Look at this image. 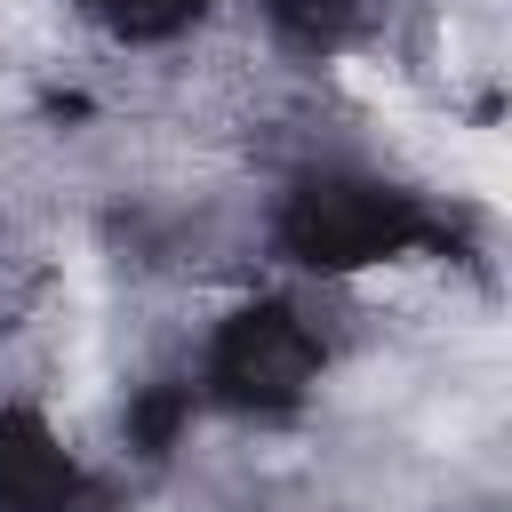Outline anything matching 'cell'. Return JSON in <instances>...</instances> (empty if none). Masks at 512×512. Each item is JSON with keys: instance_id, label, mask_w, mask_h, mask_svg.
<instances>
[{"instance_id": "6da1fadb", "label": "cell", "mask_w": 512, "mask_h": 512, "mask_svg": "<svg viewBox=\"0 0 512 512\" xmlns=\"http://www.w3.org/2000/svg\"><path fill=\"white\" fill-rule=\"evenodd\" d=\"M280 248L304 264V272H360V264H384V256H408L432 224L408 192L376 184V176H344V168H320V176H296L288 200H280Z\"/></svg>"}, {"instance_id": "7a4b0ae2", "label": "cell", "mask_w": 512, "mask_h": 512, "mask_svg": "<svg viewBox=\"0 0 512 512\" xmlns=\"http://www.w3.org/2000/svg\"><path fill=\"white\" fill-rule=\"evenodd\" d=\"M320 384V336L288 304H240L208 336V392L248 416H280Z\"/></svg>"}, {"instance_id": "3957f363", "label": "cell", "mask_w": 512, "mask_h": 512, "mask_svg": "<svg viewBox=\"0 0 512 512\" xmlns=\"http://www.w3.org/2000/svg\"><path fill=\"white\" fill-rule=\"evenodd\" d=\"M80 488L72 448L32 408H0V512H72Z\"/></svg>"}, {"instance_id": "277c9868", "label": "cell", "mask_w": 512, "mask_h": 512, "mask_svg": "<svg viewBox=\"0 0 512 512\" xmlns=\"http://www.w3.org/2000/svg\"><path fill=\"white\" fill-rule=\"evenodd\" d=\"M184 432H192V384H144V392L128 400V448L168 456Z\"/></svg>"}, {"instance_id": "5b68a950", "label": "cell", "mask_w": 512, "mask_h": 512, "mask_svg": "<svg viewBox=\"0 0 512 512\" xmlns=\"http://www.w3.org/2000/svg\"><path fill=\"white\" fill-rule=\"evenodd\" d=\"M104 32H120V40H176L208 0H80Z\"/></svg>"}, {"instance_id": "8992f818", "label": "cell", "mask_w": 512, "mask_h": 512, "mask_svg": "<svg viewBox=\"0 0 512 512\" xmlns=\"http://www.w3.org/2000/svg\"><path fill=\"white\" fill-rule=\"evenodd\" d=\"M264 16H272L288 40L320 48V40H336V32L352 24V0H264Z\"/></svg>"}]
</instances>
